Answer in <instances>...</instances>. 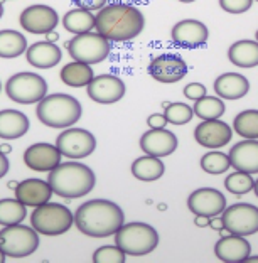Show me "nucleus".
I'll use <instances>...</instances> for the list:
<instances>
[{"label": "nucleus", "mask_w": 258, "mask_h": 263, "mask_svg": "<svg viewBox=\"0 0 258 263\" xmlns=\"http://www.w3.org/2000/svg\"><path fill=\"white\" fill-rule=\"evenodd\" d=\"M145 27V17L130 4H110L98 10L95 29L110 43H127L140 35Z\"/></svg>", "instance_id": "obj_1"}, {"label": "nucleus", "mask_w": 258, "mask_h": 263, "mask_svg": "<svg viewBox=\"0 0 258 263\" xmlns=\"http://www.w3.org/2000/svg\"><path fill=\"white\" fill-rule=\"evenodd\" d=\"M123 209L110 199H91L76 209L75 224L83 235L106 238L115 235L123 224Z\"/></svg>", "instance_id": "obj_2"}, {"label": "nucleus", "mask_w": 258, "mask_h": 263, "mask_svg": "<svg viewBox=\"0 0 258 263\" xmlns=\"http://www.w3.org/2000/svg\"><path fill=\"white\" fill-rule=\"evenodd\" d=\"M47 182L54 194L64 199H78L89 194L97 184V176L88 165L81 162H63L49 171Z\"/></svg>", "instance_id": "obj_3"}, {"label": "nucleus", "mask_w": 258, "mask_h": 263, "mask_svg": "<svg viewBox=\"0 0 258 263\" xmlns=\"http://www.w3.org/2000/svg\"><path fill=\"white\" fill-rule=\"evenodd\" d=\"M83 106L75 97L66 93H52L39 101L35 115L39 122L51 128H69L81 118Z\"/></svg>", "instance_id": "obj_4"}, {"label": "nucleus", "mask_w": 258, "mask_h": 263, "mask_svg": "<svg viewBox=\"0 0 258 263\" xmlns=\"http://www.w3.org/2000/svg\"><path fill=\"white\" fill-rule=\"evenodd\" d=\"M115 245L130 256H143L157 248L159 233L154 226L142 221L123 223L115 233Z\"/></svg>", "instance_id": "obj_5"}, {"label": "nucleus", "mask_w": 258, "mask_h": 263, "mask_svg": "<svg viewBox=\"0 0 258 263\" xmlns=\"http://www.w3.org/2000/svg\"><path fill=\"white\" fill-rule=\"evenodd\" d=\"M75 224V214L59 202L47 201L44 204L34 208L31 214V226L46 236H59L71 230Z\"/></svg>", "instance_id": "obj_6"}, {"label": "nucleus", "mask_w": 258, "mask_h": 263, "mask_svg": "<svg viewBox=\"0 0 258 263\" xmlns=\"http://www.w3.org/2000/svg\"><path fill=\"white\" fill-rule=\"evenodd\" d=\"M66 49L75 61L93 66L110 56L112 44L100 32H85L76 34L73 39H69L66 43Z\"/></svg>", "instance_id": "obj_7"}, {"label": "nucleus", "mask_w": 258, "mask_h": 263, "mask_svg": "<svg viewBox=\"0 0 258 263\" xmlns=\"http://www.w3.org/2000/svg\"><path fill=\"white\" fill-rule=\"evenodd\" d=\"M5 93L9 100L21 105L39 103L47 95V81L38 73H15L5 83Z\"/></svg>", "instance_id": "obj_8"}, {"label": "nucleus", "mask_w": 258, "mask_h": 263, "mask_svg": "<svg viewBox=\"0 0 258 263\" xmlns=\"http://www.w3.org/2000/svg\"><path fill=\"white\" fill-rule=\"evenodd\" d=\"M39 247V233L32 226L12 224L0 230V250L10 258L31 256Z\"/></svg>", "instance_id": "obj_9"}, {"label": "nucleus", "mask_w": 258, "mask_h": 263, "mask_svg": "<svg viewBox=\"0 0 258 263\" xmlns=\"http://www.w3.org/2000/svg\"><path fill=\"white\" fill-rule=\"evenodd\" d=\"M221 219L231 235L250 236L258 233V208L250 202H236L226 206L221 213Z\"/></svg>", "instance_id": "obj_10"}, {"label": "nucleus", "mask_w": 258, "mask_h": 263, "mask_svg": "<svg viewBox=\"0 0 258 263\" xmlns=\"http://www.w3.org/2000/svg\"><path fill=\"white\" fill-rule=\"evenodd\" d=\"M56 147L68 159H85L97 148V139L89 130L69 127L63 130L56 139Z\"/></svg>", "instance_id": "obj_11"}, {"label": "nucleus", "mask_w": 258, "mask_h": 263, "mask_svg": "<svg viewBox=\"0 0 258 263\" xmlns=\"http://www.w3.org/2000/svg\"><path fill=\"white\" fill-rule=\"evenodd\" d=\"M19 22L24 31L29 34H47L56 29L59 24V15L49 5L35 4L29 5L21 12Z\"/></svg>", "instance_id": "obj_12"}, {"label": "nucleus", "mask_w": 258, "mask_h": 263, "mask_svg": "<svg viewBox=\"0 0 258 263\" xmlns=\"http://www.w3.org/2000/svg\"><path fill=\"white\" fill-rule=\"evenodd\" d=\"M147 71L155 81L171 85V83H177L184 80L189 68L179 54L165 52V54L155 56L151 61V64H149Z\"/></svg>", "instance_id": "obj_13"}, {"label": "nucleus", "mask_w": 258, "mask_h": 263, "mask_svg": "<svg viewBox=\"0 0 258 263\" xmlns=\"http://www.w3.org/2000/svg\"><path fill=\"white\" fill-rule=\"evenodd\" d=\"M125 83L120 80L118 76L113 74H100L95 76L89 85L86 86V93L89 100H93L95 103L101 105H112L117 103L125 97Z\"/></svg>", "instance_id": "obj_14"}, {"label": "nucleus", "mask_w": 258, "mask_h": 263, "mask_svg": "<svg viewBox=\"0 0 258 263\" xmlns=\"http://www.w3.org/2000/svg\"><path fill=\"white\" fill-rule=\"evenodd\" d=\"M209 31L205 22L196 19L179 21L171 31V39L174 44L184 47V49H197L208 43Z\"/></svg>", "instance_id": "obj_15"}, {"label": "nucleus", "mask_w": 258, "mask_h": 263, "mask_svg": "<svg viewBox=\"0 0 258 263\" xmlns=\"http://www.w3.org/2000/svg\"><path fill=\"white\" fill-rule=\"evenodd\" d=\"M188 208L193 214H202L208 218L219 216L226 209V197L214 187H201L188 197Z\"/></svg>", "instance_id": "obj_16"}, {"label": "nucleus", "mask_w": 258, "mask_h": 263, "mask_svg": "<svg viewBox=\"0 0 258 263\" xmlns=\"http://www.w3.org/2000/svg\"><path fill=\"white\" fill-rule=\"evenodd\" d=\"M194 139L201 147L221 148L230 143L233 139V128L219 118L214 120H202L194 130Z\"/></svg>", "instance_id": "obj_17"}, {"label": "nucleus", "mask_w": 258, "mask_h": 263, "mask_svg": "<svg viewBox=\"0 0 258 263\" xmlns=\"http://www.w3.org/2000/svg\"><path fill=\"white\" fill-rule=\"evenodd\" d=\"M63 154L59 152V148L51 143L39 142L34 143L24 152V164H26L31 171L38 172H49L54 167L61 164Z\"/></svg>", "instance_id": "obj_18"}, {"label": "nucleus", "mask_w": 258, "mask_h": 263, "mask_svg": "<svg viewBox=\"0 0 258 263\" xmlns=\"http://www.w3.org/2000/svg\"><path fill=\"white\" fill-rule=\"evenodd\" d=\"M177 145V137L167 128H151L140 137L142 152L154 155V157H167V155L176 152Z\"/></svg>", "instance_id": "obj_19"}, {"label": "nucleus", "mask_w": 258, "mask_h": 263, "mask_svg": "<svg viewBox=\"0 0 258 263\" xmlns=\"http://www.w3.org/2000/svg\"><path fill=\"white\" fill-rule=\"evenodd\" d=\"M15 197L22 204L38 208L44 202L51 201V196L54 194L49 182L43 179H26V181L17 182V187L14 189Z\"/></svg>", "instance_id": "obj_20"}, {"label": "nucleus", "mask_w": 258, "mask_h": 263, "mask_svg": "<svg viewBox=\"0 0 258 263\" xmlns=\"http://www.w3.org/2000/svg\"><path fill=\"white\" fill-rule=\"evenodd\" d=\"M251 253V245L248 243L247 236L239 235H226L221 236V240L214 245V255L221 261L228 263H238L245 261Z\"/></svg>", "instance_id": "obj_21"}, {"label": "nucleus", "mask_w": 258, "mask_h": 263, "mask_svg": "<svg viewBox=\"0 0 258 263\" xmlns=\"http://www.w3.org/2000/svg\"><path fill=\"white\" fill-rule=\"evenodd\" d=\"M231 167L247 174H258V140L245 139L235 143L230 151Z\"/></svg>", "instance_id": "obj_22"}, {"label": "nucleus", "mask_w": 258, "mask_h": 263, "mask_svg": "<svg viewBox=\"0 0 258 263\" xmlns=\"http://www.w3.org/2000/svg\"><path fill=\"white\" fill-rule=\"evenodd\" d=\"M27 63L38 69H49L61 63L63 52L59 49L56 43H49V41H39L32 46L27 47L26 51Z\"/></svg>", "instance_id": "obj_23"}, {"label": "nucleus", "mask_w": 258, "mask_h": 263, "mask_svg": "<svg viewBox=\"0 0 258 263\" xmlns=\"http://www.w3.org/2000/svg\"><path fill=\"white\" fill-rule=\"evenodd\" d=\"M214 91L223 100H239L250 91V81L243 74L223 73L214 80Z\"/></svg>", "instance_id": "obj_24"}, {"label": "nucleus", "mask_w": 258, "mask_h": 263, "mask_svg": "<svg viewBox=\"0 0 258 263\" xmlns=\"http://www.w3.org/2000/svg\"><path fill=\"white\" fill-rule=\"evenodd\" d=\"M29 118L19 110H2L0 111V139L15 140L27 134Z\"/></svg>", "instance_id": "obj_25"}, {"label": "nucleus", "mask_w": 258, "mask_h": 263, "mask_svg": "<svg viewBox=\"0 0 258 263\" xmlns=\"http://www.w3.org/2000/svg\"><path fill=\"white\" fill-rule=\"evenodd\" d=\"M228 59L238 68H255L258 66V41H236L228 49Z\"/></svg>", "instance_id": "obj_26"}, {"label": "nucleus", "mask_w": 258, "mask_h": 263, "mask_svg": "<svg viewBox=\"0 0 258 263\" xmlns=\"http://www.w3.org/2000/svg\"><path fill=\"white\" fill-rule=\"evenodd\" d=\"M165 165L160 160V157H154V155H143L134 160L132 164V174L135 179L142 182H154L164 176Z\"/></svg>", "instance_id": "obj_27"}, {"label": "nucleus", "mask_w": 258, "mask_h": 263, "mask_svg": "<svg viewBox=\"0 0 258 263\" xmlns=\"http://www.w3.org/2000/svg\"><path fill=\"white\" fill-rule=\"evenodd\" d=\"M95 24H97V15H93L91 10H85L80 7L66 12L63 17V27L75 35L91 32L95 29Z\"/></svg>", "instance_id": "obj_28"}, {"label": "nucleus", "mask_w": 258, "mask_h": 263, "mask_svg": "<svg viewBox=\"0 0 258 263\" xmlns=\"http://www.w3.org/2000/svg\"><path fill=\"white\" fill-rule=\"evenodd\" d=\"M59 76H61V81L64 85L71 86V88L88 86L89 81L95 78L91 64L80 63V61H73V63H68L66 66H63L61 74Z\"/></svg>", "instance_id": "obj_29"}, {"label": "nucleus", "mask_w": 258, "mask_h": 263, "mask_svg": "<svg viewBox=\"0 0 258 263\" xmlns=\"http://www.w3.org/2000/svg\"><path fill=\"white\" fill-rule=\"evenodd\" d=\"M27 39L22 32L2 29L0 31V58L2 59H15L27 51Z\"/></svg>", "instance_id": "obj_30"}, {"label": "nucleus", "mask_w": 258, "mask_h": 263, "mask_svg": "<svg viewBox=\"0 0 258 263\" xmlns=\"http://www.w3.org/2000/svg\"><path fill=\"white\" fill-rule=\"evenodd\" d=\"M27 216V206L17 199H0V224L12 226L22 223Z\"/></svg>", "instance_id": "obj_31"}, {"label": "nucleus", "mask_w": 258, "mask_h": 263, "mask_svg": "<svg viewBox=\"0 0 258 263\" xmlns=\"http://www.w3.org/2000/svg\"><path fill=\"white\" fill-rule=\"evenodd\" d=\"M233 128L243 139L258 140V110H245L233 120Z\"/></svg>", "instance_id": "obj_32"}, {"label": "nucleus", "mask_w": 258, "mask_h": 263, "mask_svg": "<svg viewBox=\"0 0 258 263\" xmlns=\"http://www.w3.org/2000/svg\"><path fill=\"white\" fill-rule=\"evenodd\" d=\"M194 115L199 117L201 120H214L225 115V103L219 97H202L196 100L194 103Z\"/></svg>", "instance_id": "obj_33"}, {"label": "nucleus", "mask_w": 258, "mask_h": 263, "mask_svg": "<svg viewBox=\"0 0 258 263\" xmlns=\"http://www.w3.org/2000/svg\"><path fill=\"white\" fill-rule=\"evenodd\" d=\"M230 167H231V160L228 154L211 151L201 157V169L208 172V174H213V176L223 174Z\"/></svg>", "instance_id": "obj_34"}, {"label": "nucleus", "mask_w": 258, "mask_h": 263, "mask_svg": "<svg viewBox=\"0 0 258 263\" xmlns=\"http://www.w3.org/2000/svg\"><path fill=\"white\" fill-rule=\"evenodd\" d=\"M253 186H255V179L251 177V174H247V172L242 171L233 172V174H230L225 179L226 191L235 196L248 194L250 191H253Z\"/></svg>", "instance_id": "obj_35"}, {"label": "nucleus", "mask_w": 258, "mask_h": 263, "mask_svg": "<svg viewBox=\"0 0 258 263\" xmlns=\"http://www.w3.org/2000/svg\"><path fill=\"white\" fill-rule=\"evenodd\" d=\"M164 117L171 125H186L193 120L194 110L188 103H181V101L164 103Z\"/></svg>", "instance_id": "obj_36"}, {"label": "nucleus", "mask_w": 258, "mask_h": 263, "mask_svg": "<svg viewBox=\"0 0 258 263\" xmlns=\"http://www.w3.org/2000/svg\"><path fill=\"white\" fill-rule=\"evenodd\" d=\"M127 260V253L120 247H113V245H105L100 247L97 252L93 253V261L97 263H123Z\"/></svg>", "instance_id": "obj_37"}, {"label": "nucleus", "mask_w": 258, "mask_h": 263, "mask_svg": "<svg viewBox=\"0 0 258 263\" xmlns=\"http://www.w3.org/2000/svg\"><path fill=\"white\" fill-rule=\"evenodd\" d=\"M253 0H219V7L223 9L228 14H243L251 9Z\"/></svg>", "instance_id": "obj_38"}, {"label": "nucleus", "mask_w": 258, "mask_h": 263, "mask_svg": "<svg viewBox=\"0 0 258 263\" xmlns=\"http://www.w3.org/2000/svg\"><path fill=\"white\" fill-rule=\"evenodd\" d=\"M184 97L194 101L206 97V86L201 85V83H189V85L184 88Z\"/></svg>", "instance_id": "obj_39"}, {"label": "nucleus", "mask_w": 258, "mask_h": 263, "mask_svg": "<svg viewBox=\"0 0 258 263\" xmlns=\"http://www.w3.org/2000/svg\"><path fill=\"white\" fill-rule=\"evenodd\" d=\"M73 4L76 7L85 9V10H100L106 5V0H73Z\"/></svg>", "instance_id": "obj_40"}, {"label": "nucleus", "mask_w": 258, "mask_h": 263, "mask_svg": "<svg viewBox=\"0 0 258 263\" xmlns=\"http://www.w3.org/2000/svg\"><path fill=\"white\" fill-rule=\"evenodd\" d=\"M167 118L164 117V113H154L147 118V125L151 128H165L167 127Z\"/></svg>", "instance_id": "obj_41"}, {"label": "nucleus", "mask_w": 258, "mask_h": 263, "mask_svg": "<svg viewBox=\"0 0 258 263\" xmlns=\"http://www.w3.org/2000/svg\"><path fill=\"white\" fill-rule=\"evenodd\" d=\"M9 169H10V162H9L7 155L0 152V179L5 177V174L9 172Z\"/></svg>", "instance_id": "obj_42"}, {"label": "nucleus", "mask_w": 258, "mask_h": 263, "mask_svg": "<svg viewBox=\"0 0 258 263\" xmlns=\"http://www.w3.org/2000/svg\"><path fill=\"white\" fill-rule=\"evenodd\" d=\"M209 228L214 230V231H219V230H223L225 228V224H223V219H221L219 216H213V218H209Z\"/></svg>", "instance_id": "obj_43"}, {"label": "nucleus", "mask_w": 258, "mask_h": 263, "mask_svg": "<svg viewBox=\"0 0 258 263\" xmlns=\"http://www.w3.org/2000/svg\"><path fill=\"white\" fill-rule=\"evenodd\" d=\"M194 224L197 226V228H206V226H209V218L202 216V214H196Z\"/></svg>", "instance_id": "obj_44"}, {"label": "nucleus", "mask_w": 258, "mask_h": 263, "mask_svg": "<svg viewBox=\"0 0 258 263\" xmlns=\"http://www.w3.org/2000/svg\"><path fill=\"white\" fill-rule=\"evenodd\" d=\"M44 35H46V41H49V43H56V41L59 39V34H58V32H54V31L47 32V34H44Z\"/></svg>", "instance_id": "obj_45"}, {"label": "nucleus", "mask_w": 258, "mask_h": 263, "mask_svg": "<svg viewBox=\"0 0 258 263\" xmlns=\"http://www.w3.org/2000/svg\"><path fill=\"white\" fill-rule=\"evenodd\" d=\"M0 152L7 155V154H10V152H12V147L9 145V143H2V145H0Z\"/></svg>", "instance_id": "obj_46"}, {"label": "nucleus", "mask_w": 258, "mask_h": 263, "mask_svg": "<svg viewBox=\"0 0 258 263\" xmlns=\"http://www.w3.org/2000/svg\"><path fill=\"white\" fill-rule=\"evenodd\" d=\"M245 261H248V263H258V255H256V256H251V255H250Z\"/></svg>", "instance_id": "obj_47"}, {"label": "nucleus", "mask_w": 258, "mask_h": 263, "mask_svg": "<svg viewBox=\"0 0 258 263\" xmlns=\"http://www.w3.org/2000/svg\"><path fill=\"white\" fill-rule=\"evenodd\" d=\"M5 258H7V255H5V253L2 252V250H0V263H4Z\"/></svg>", "instance_id": "obj_48"}, {"label": "nucleus", "mask_w": 258, "mask_h": 263, "mask_svg": "<svg viewBox=\"0 0 258 263\" xmlns=\"http://www.w3.org/2000/svg\"><path fill=\"white\" fill-rule=\"evenodd\" d=\"M253 191H255V196L258 197V179L255 181V186H253Z\"/></svg>", "instance_id": "obj_49"}, {"label": "nucleus", "mask_w": 258, "mask_h": 263, "mask_svg": "<svg viewBox=\"0 0 258 263\" xmlns=\"http://www.w3.org/2000/svg\"><path fill=\"white\" fill-rule=\"evenodd\" d=\"M4 15V5H2V0H0V19H2Z\"/></svg>", "instance_id": "obj_50"}, {"label": "nucleus", "mask_w": 258, "mask_h": 263, "mask_svg": "<svg viewBox=\"0 0 258 263\" xmlns=\"http://www.w3.org/2000/svg\"><path fill=\"white\" fill-rule=\"evenodd\" d=\"M9 187L10 189H15L17 187V182H9Z\"/></svg>", "instance_id": "obj_51"}, {"label": "nucleus", "mask_w": 258, "mask_h": 263, "mask_svg": "<svg viewBox=\"0 0 258 263\" xmlns=\"http://www.w3.org/2000/svg\"><path fill=\"white\" fill-rule=\"evenodd\" d=\"M179 2H182V4H191V2H196V0H179Z\"/></svg>", "instance_id": "obj_52"}, {"label": "nucleus", "mask_w": 258, "mask_h": 263, "mask_svg": "<svg viewBox=\"0 0 258 263\" xmlns=\"http://www.w3.org/2000/svg\"><path fill=\"white\" fill-rule=\"evenodd\" d=\"M255 39H256V41H258V31H256V32H255Z\"/></svg>", "instance_id": "obj_53"}, {"label": "nucleus", "mask_w": 258, "mask_h": 263, "mask_svg": "<svg viewBox=\"0 0 258 263\" xmlns=\"http://www.w3.org/2000/svg\"><path fill=\"white\" fill-rule=\"evenodd\" d=\"M0 89H2V83H0Z\"/></svg>", "instance_id": "obj_54"}, {"label": "nucleus", "mask_w": 258, "mask_h": 263, "mask_svg": "<svg viewBox=\"0 0 258 263\" xmlns=\"http://www.w3.org/2000/svg\"><path fill=\"white\" fill-rule=\"evenodd\" d=\"M256 2H258V0H256Z\"/></svg>", "instance_id": "obj_55"}]
</instances>
